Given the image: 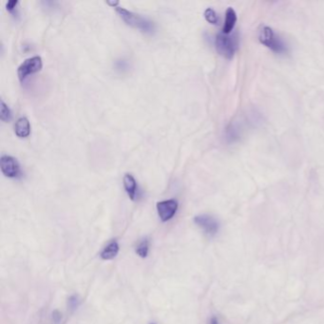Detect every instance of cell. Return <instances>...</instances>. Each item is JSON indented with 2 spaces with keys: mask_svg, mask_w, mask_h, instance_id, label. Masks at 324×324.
Masks as SVG:
<instances>
[{
  "mask_svg": "<svg viewBox=\"0 0 324 324\" xmlns=\"http://www.w3.org/2000/svg\"></svg>",
  "mask_w": 324,
  "mask_h": 324,
  "instance_id": "obj_19",
  "label": "cell"
},
{
  "mask_svg": "<svg viewBox=\"0 0 324 324\" xmlns=\"http://www.w3.org/2000/svg\"><path fill=\"white\" fill-rule=\"evenodd\" d=\"M52 318L54 324H62V320H63V316L58 310H54L52 312Z\"/></svg>",
  "mask_w": 324,
  "mask_h": 324,
  "instance_id": "obj_16",
  "label": "cell"
},
{
  "mask_svg": "<svg viewBox=\"0 0 324 324\" xmlns=\"http://www.w3.org/2000/svg\"><path fill=\"white\" fill-rule=\"evenodd\" d=\"M215 46L217 52L222 56L226 59H232L238 50V40L237 34L230 36L220 32L216 36Z\"/></svg>",
  "mask_w": 324,
  "mask_h": 324,
  "instance_id": "obj_3",
  "label": "cell"
},
{
  "mask_svg": "<svg viewBox=\"0 0 324 324\" xmlns=\"http://www.w3.org/2000/svg\"><path fill=\"white\" fill-rule=\"evenodd\" d=\"M148 251H150V240L146 238H143L137 244L135 252L139 257L146 258L148 255Z\"/></svg>",
  "mask_w": 324,
  "mask_h": 324,
  "instance_id": "obj_12",
  "label": "cell"
},
{
  "mask_svg": "<svg viewBox=\"0 0 324 324\" xmlns=\"http://www.w3.org/2000/svg\"><path fill=\"white\" fill-rule=\"evenodd\" d=\"M258 40L266 48L271 50L276 54H286L287 52V46L282 41L274 30L268 26H262L258 32Z\"/></svg>",
  "mask_w": 324,
  "mask_h": 324,
  "instance_id": "obj_2",
  "label": "cell"
},
{
  "mask_svg": "<svg viewBox=\"0 0 324 324\" xmlns=\"http://www.w3.org/2000/svg\"><path fill=\"white\" fill-rule=\"evenodd\" d=\"M194 222L210 237H214L219 231L220 226L218 220L208 214H202L196 216L194 218Z\"/></svg>",
  "mask_w": 324,
  "mask_h": 324,
  "instance_id": "obj_4",
  "label": "cell"
},
{
  "mask_svg": "<svg viewBox=\"0 0 324 324\" xmlns=\"http://www.w3.org/2000/svg\"><path fill=\"white\" fill-rule=\"evenodd\" d=\"M236 23H237V14L233 8L229 7L226 12V20L222 27V34H230L235 28Z\"/></svg>",
  "mask_w": 324,
  "mask_h": 324,
  "instance_id": "obj_8",
  "label": "cell"
},
{
  "mask_svg": "<svg viewBox=\"0 0 324 324\" xmlns=\"http://www.w3.org/2000/svg\"><path fill=\"white\" fill-rule=\"evenodd\" d=\"M80 302H80V298H79L78 296H70L68 298V309H70L72 312L76 311L77 308L79 307Z\"/></svg>",
  "mask_w": 324,
  "mask_h": 324,
  "instance_id": "obj_15",
  "label": "cell"
},
{
  "mask_svg": "<svg viewBox=\"0 0 324 324\" xmlns=\"http://www.w3.org/2000/svg\"><path fill=\"white\" fill-rule=\"evenodd\" d=\"M204 18H206V20L208 22H210V24H213V25H216L219 22L218 14L212 8H208L206 10V12H204Z\"/></svg>",
  "mask_w": 324,
  "mask_h": 324,
  "instance_id": "obj_14",
  "label": "cell"
},
{
  "mask_svg": "<svg viewBox=\"0 0 324 324\" xmlns=\"http://www.w3.org/2000/svg\"><path fill=\"white\" fill-rule=\"evenodd\" d=\"M1 106H0V119L3 122H9L12 119V112L9 106L5 104L3 100H1Z\"/></svg>",
  "mask_w": 324,
  "mask_h": 324,
  "instance_id": "obj_13",
  "label": "cell"
},
{
  "mask_svg": "<svg viewBox=\"0 0 324 324\" xmlns=\"http://www.w3.org/2000/svg\"><path fill=\"white\" fill-rule=\"evenodd\" d=\"M116 10L119 14L120 18L124 20L128 25L134 27L135 29L140 30L146 34L154 32L155 25L152 21L122 7H116Z\"/></svg>",
  "mask_w": 324,
  "mask_h": 324,
  "instance_id": "obj_1",
  "label": "cell"
},
{
  "mask_svg": "<svg viewBox=\"0 0 324 324\" xmlns=\"http://www.w3.org/2000/svg\"><path fill=\"white\" fill-rule=\"evenodd\" d=\"M18 4V0H12V1H9V2L6 4L7 10H10V12L14 10V8L16 7Z\"/></svg>",
  "mask_w": 324,
  "mask_h": 324,
  "instance_id": "obj_17",
  "label": "cell"
},
{
  "mask_svg": "<svg viewBox=\"0 0 324 324\" xmlns=\"http://www.w3.org/2000/svg\"><path fill=\"white\" fill-rule=\"evenodd\" d=\"M42 68V59L38 56L26 59L18 70V76L20 81L25 80V78L39 72Z\"/></svg>",
  "mask_w": 324,
  "mask_h": 324,
  "instance_id": "obj_5",
  "label": "cell"
},
{
  "mask_svg": "<svg viewBox=\"0 0 324 324\" xmlns=\"http://www.w3.org/2000/svg\"><path fill=\"white\" fill-rule=\"evenodd\" d=\"M124 186L128 197L132 200H136L138 195V186H137V182L132 174L124 175Z\"/></svg>",
  "mask_w": 324,
  "mask_h": 324,
  "instance_id": "obj_9",
  "label": "cell"
},
{
  "mask_svg": "<svg viewBox=\"0 0 324 324\" xmlns=\"http://www.w3.org/2000/svg\"><path fill=\"white\" fill-rule=\"evenodd\" d=\"M119 250H120L119 244L117 242V240H112L106 246L105 248L102 249L100 256L104 260H110L114 258L118 255Z\"/></svg>",
  "mask_w": 324,
  "mask_h": 324,
  "instance_id": "obj_10",
  "label": "cell"
},
{
  "mask_svg": "<svg viewBox=\"0 0 324 324\" xmlns=\"http://www.w3.org/2000/svg\"><path fill=\"white\" fill-rule=\"evenodd\" d=\"M0 162L1 170L5 176L9 178H16L20 175V166L16 158L10 155H2Z\"/></svg>",
  "mask_w": 324,
  "mask_h": 324,
  "instance_id": "obj_7",
  "label": "cell"
},
{
  "mask_svg": "<svg viewBox=\"0 0 324 324\" xmlns=\"http://www.w3.org/2000/svg\"><path fill=\"white\" fill-rule=\"evenodd\" d=\"M210 324H220L219 320L216 316H212L210 318Z\"/></svg>",
  "mask_w": 324,
  "mask_h": 324,
  "instance_id": "obj_18",
  "label": "cell"
},
{
  "mask_svg": "<svg viewBox=\"0 0 324 324\" xmlns=\"http://www.w3.org/2000/svg\"><path fill=\"white\" fill-rule=\"evenodd\" d=\"M16 134L20 138H26L30 134V124L26 117H20L14 124Z\"/></svg>",
  "mask_w": 324,
  "mask_h": 324,
  "instance_id": "obj_11",
  "label": "cell"
},
{
  "mask_svg": "<svg viewBox=\"0 0 324 324\" xmlns=\"http://www.w3.org/2000/svg\"><path fill=\"white\" fill-rule=\"evenodd\" d=\"M178 202L174 199L170 200H162L157 202L156 208L158 215L162 222H168L172 220L174 215L176 214L178 210Z\"/></svg>",
  "mask_w": 324,
  "mask_h": 324,
  "instance_id": "obj_6",
  "label": "cell"
}]
</instances>
